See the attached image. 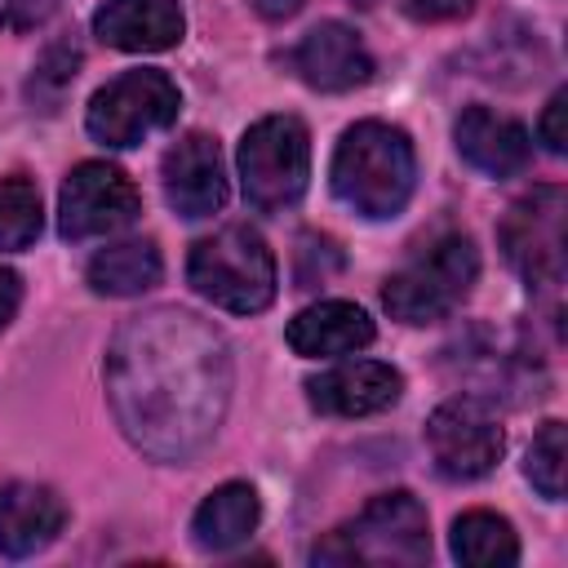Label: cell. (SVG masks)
Returning <instances> with one entry per match:
<instances>
[{
    "instance_id": "obj_1",
    "label": "cell",
    "mask_w": 568,
    "mask_h": 568,
    "mask_svg": "<svg viewBox=\"0 0 568 568\" xmlns=\"http://www.w3.org/2000/svg\"><path fill=\"white\" fill-rule=\"evenodd\" d=\"M106 399L120 430L146 457L191 462L226 417L231 346L182 306L142 311L111 337Z\"/></svg>"
},
{
    "instance_id": "obj_2",
    "label": "cell",
    "mask_w": 568,
    "mask_h": 568,
    "mask_svg": "<svg viewBox=\"0 0 568 568\" xmlns=\"http://www.w3.org/2000/svg\"><path fill=\"white\" fill-rule=\"evenodd\" d=\"M328 182H333V195L368 222H386L404 213L417 186V155L408 133L386 120L351 124L333 151Z\"/></svg>"
},
{
    "instance_id": "obj_3",
    "label": "cell",
    "mask_w": 568,
    "mask_h": 568,
    "mask_svg": "<svg viewBox=\"0 0 568 568\" xmlns=\"http://www.w3.org/2000/svg\"><path fill=\"white\" fill-rule=\"evenodd\" d=\"M430 555V524L426 506L395 488L377 493L355 519L333 528L311 559L315 564H368V568H417Z\"/></svg>"
},
{
    "instance_id": "obj_4",
    "label": "cell",
    "mask_w": 568,
    "mask_h": 568,
    "mask_svg": "<svg viewBox=\"0 0 568 568\" xmlns=\"http://www.w3.org/2000/svg\"><path fill=\"white\" fill-rule=\"evenodd\" d=\"M186 280L191 288L231 311V315H257L275 302V253L266 248V240L253 226H222L213 235H204L191 257H186Z\"/></svg>"
},
{
    "instance_id": "obj_5",
    "label": "cell",
    "mask_w": 568,
    "mask_h": 568,
    "mask_svg": "<svg viewBox=\"0 0 568 568\" xmlns=\"http://www.w3.org/2000/svg\"><path fill=\"white\" fill-rule=\"evenodd\" d=\"M475 280L479 253L470 235H439L382 284V302L399 324H435L466 302Z\"/></svg>"
},
{
    "instance_id": "obj_6",
    "label": "cell",
    "mask_w": 568,
    "mask_h": 568,
    "mask_svg": "<svg viewBox=\"0 0 568 568\" xmlns=\"http://www.w3.org/2000/svg\"><path fill=\"white\" fill-rule=\"evenodd\" d=\"M240 186L257 213H284L311 182V133L297 115H262L240 138Z\"/></svg>"
},
{
    "instance_id": "obj_7",
    "label": "cell",
    "mask_w": 568,
    "mask_h": 568,
    "mask_svg": "<svg viewBox=\"0 0 568 568\" xmlns=\"http://www.w3.org/2000/svg\"><path fill=\"white\" fill-rule=\"evenodd\" d=\"M178 106H182L178 84L155 67H138V71H120L89 98L84 129L93 142L124 151L169 129L178 120Z\"/></svg>"
},
{
    "instance_id": "obj_8",
    "label": "cell",
    "mask_w": 568,
    "mask_h": 568,
    "mask_svg": "<svg viewBox=\"0 0 568 568\" xmlns=\"http://www.w3.org/2000/svg\"><path fill=\"white\" fill-rule=\"evenodd\" d=\"M142 213V195L129 182L124 169L106 164V160H84L67 173L62 191H58V231L62 240L80 244V240H102L124 231L133 217Z\"/></svg>"
},
{
    "instance_id": "obj_9",
    "label": "cell",
    "mask_w": 568,
    "mask_h": 568,
    "mask_svg": "<svg viewBox=\"0 0 568 568\" xmlns=\"http://www.w3.org/2000/svg\"><path fill=\"white\" fill-rule=\"evenodd\" d=\"M426 448H430L439 475H448V479H479V475H488L501 462L506 430H501L497 413L484 399L457 395V399H444L426 417Z\"/></svg>"
},
{
    "instance_id": "obj_10",
    "label": "cell",
    "mask_w": 568,
    "mask_h": 568,
    "mask_svg": "<svg viewBox=\"0 0 568 568\" xmlns=\"http://www.w3.org/2000/svg\"><path fill=\"white\" fill-rule=\"evenodd\" d=\"M564 186H532V195L515 200L510 213L501 217V248L506 262L528 280V284H559L564 280Z\"/></svg>"
},
{
    "instance_id": "obj_11",
    "label": "cell",
    "mask_w": 568,
    "mask_h": 568,
    "mask_svg": "<svg viewBox=\"0 0 568 568\" xmlns=\"http://www.w3.org/2000/svg\"><path fill=\"white\" fill-rule=\"evenodd\" d=\"M164 200L182 217H213L226 204V164L217 151V138L186 133L164 151L160 164Z\"/></svg>"
},
{
    "instance_id": "obj_12",
    "label": "cell",
    "mask_w": 568,
    "mask_h": 568,
    "mask_svg": "<svg viewBox=\"0 0 568 568\" xmlns=\"http://www.w3.org/2000/svg\"><path fill=\"white\" fill-rule=\"evenodd\" d=\"M404 395L399 368L382 359H351L306 382V399L324 417H373Z\"/></svg>"
},
{
    "instance_id": "obj_13",
    "label": "cell",
    "mask_w": 568,
    "mask_h": 568,
    "mask_svg": "<svg viewBox=\"0 0 568 568\" xmlns=\"http://www.w3.org/2000/svg\"><path fill=\"white\" fill-rule=\"evenodd\" d=\"M293 71L320 89V93H346L355 84H364L373 75V58L359 40V31H351L346 22H320L311 27L297 49H293Z\"/></svg>"
},
{
    "instance_id": "obj_14",
    "label": "cell",
    "mask_w": 568,
    "mask_h": 568,
    "mask_svg": "<svg viewBox=\"0 0 568 568\" xmlns=\"http://www.w3.org/2000/svg\"><path fill=\"white\" fill-rule=\"evenodd\" d=\"M453 138H457V155L484 178H515L532 160L528 129L493 106H466L453 124Z\"/></svg>"
},
{
    "instance_id": "obj_15",
    "label": "cell",
    "mask_w": 568,
    "mask_h": 568,
    "mask_svg": "<svg viewBox=\"0 0 568 568\" xmlns=\"http://www.w3.org/2000/svg\"><path fill=\"white\" fill-rule=\"evenodd\" d=\"M186 31L178 0H106L93 13V36L124 53H160L173 49Z\"/></svg>"
},
{
    "instance_id": "obj_16",
    "label": "cell",
    "mask_w": 568,
    "mask_h": 568,
    "mask_svg": "<svg viewBox=\"0 0 568 568\" xmlns=\"http://www.w3.org/2000/svg\"><path fill=\"white\" fill-rule=\"evenodd\" d=\"M67 524V506L53 488L13 479L0 488V550L9 559H27L44 550Z\"/></svg>"
},
{
    "instance_id": "obj_17",
    "label": "cell",
    "mask_w": 568,
    "mask_h": 568,
    "mask_svg": "<svg viewBox=\"0 0 568 568\" xmlns=\"http://www.w3.org/2000/svg\"><path fill=\"white\" fill-rule=\"evenodd\" d=\"M373 320L364 306L355 302H342V297H328V302H315L306 311H297L288 320V346L302 355V359H337V355H355L373 342Z\"/></svg>"
},
{
    "instance_id": "obj_18",
    "label": "cell",
    "mask_w": 568,
    "mask_h": 568,
    "mask_svg": "<svg viewBox=\"0 0 568 568\" xmlns=\"http://www.w3.org/2000/svg\"><path fill=\"white\" fill-rule=\"evenodd\" d=\"M257 519H262L257 493H253L248 484L231 479V484L213 488V493L195 506V515H191V537H195L200 550H231V546H240V541L257 528Z\"/></svg>"
},
{
    "instance_id": "obj_19",
    "label": "cell",
    "mask_w": 568,
    "mask_h": 568,
    "mask_svg": "<svg viewBox=\"0 0 568 568\" xmlns=\"http://www.w3.org/2000/svg\"><path fill=\"white\" fill-rule=\"evenodd\" d=\"M84 275H89V288L102 297H138L160 284L164 262L151 240H120V244L98 248Z\"/></svg>"
},
{
    "instance_id": "obj_20",
    "label": "cell",
    "mask_w": 568,
    "mask_h": 568,
    "mask_svg": "<svg viewBox=\"0 0 568 568\" xmlns=\"http://www.w3.org/2000/svg\"><path fill=\"white\" fill-rule=\"evenodd\" d=\"M453 555L470 568H510L519 559V537L510 519L493 510H466L453 519Z\"/></svg>"
},
{
    "instance_id": "obj_21",
    "label": "cell",
    "mask_w": 568,
    "mask_h": 568,
    "mask_svg": "<svg viewBox=\"0 0 568 568\" xmlns=\"http://www.w3.org/2000/svg\"><path fill=\"white\" fill-rule=\"evenodd\" d=\"M40 235V191L27 178H0V253L31 248Z\"/></svg>"
},
{
    "instance_id": "obj_22",
    "label": "cell",
    "mask_w": 568,
    "mask_h": 568,
    "mask_svg": "<svg viewBox=\"0 0 568 568\" xmlns=\"http://www.w3.org/2000/svg\"><path fill=\"white\" fill-rule=\"evenodd\" d=\"M524 475L546 501L564 497V475H568V430H564V422H546L532 435L528 457H524Z\"/></svg>"
},
{
    "instance_id": "obj_23",
    "label": "cell",
    "mask_w": 568,
    "mask_h": 568,
    "mask_svg": "<svg viewBox=\"0 0 568 568\" xmlns=\"http://www.w3.org/2000/svg\"><path fill=\"white\" fill-rule=\"evenodd\" d=\"M564 111H568V93L559 89V93L546 102L541 124H537V138L546 142V151H550V155H564V142H568V133H564Z\"/></svg>"
},
{
    "instance_id": "obj_24",
    "label": "cell",
    "mask_w": 568,
    "mask_h": 568,
    "mask_svg": "<svg viewBox=\"0 0 568 568\" xmlns=\"http://www.w3.org/2000/svg\"><path fill=\"white\" fill-rule=\"evenodd\" d=\"M18 306H22V275L9 271V266H0V333L13 324Z\"/></svg>"
},
{
    "instance_id": "obj_25",
    "label": "cell",
    "mask_w": 568,
    "mask_h": 568,
    "mask_svg": "<svg viewBox=\"0 0 568 568\" xmlns=\"http://www.w3.org/2000/svg\"><path fill=\"white\" fill-rule=\"evenodd\" d=\"M413 9L422 18H462L475 9V0H413Z\"/></svg>"
},
{
    "instance_id": "obj_26",
    "label": "cell",
    "mask_w": 568,
    "mask_h": 568,
    "mask_svg": "<svg viewBox=\"0 0 568 568\" xmlns=\"http://www.w3.org/2000/svg\"><path fill=\"white\" fill-rule=\"evenodd\" d=\"M257 9H262L266 18H288V13L302 9V0H257Z\"/></svg>"
},
{
    "instance_id": "obj_27",
    "label": "cell",
    "mask_w": 568,
    "mask_h": 568,
    "mask_svg": "<svg viewBox=\"0 0 568 568\" xmlns=\"http://www.w3.org/2000/svg\"><path fill=\"white\" fill-rule=\"evenodd\" d=\"M13 22V0H0V27Z\"/></svg>"
}]
</instances>
